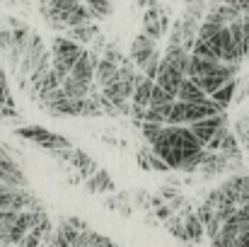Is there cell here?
<instances>
[{
    "mask_svg": "<svg viewBox=\"0 0 249 247\" xmlns=\"http://www.w3.org/2000/svg\"><path fill=\"white\" fill-rule=\"evenodd\" d=\"M150 148L169 170L194 172L203 163V146L196 141L189 126H165Z\"/></svg>",
    "mask_w": 249,
    "mask_h": 247,
    "instance_id": "6da1fadb",
    "label": "cell"
},
{
    "mask_svg": "<svg viewBox=\"0 0 249 247\" xmlns=\"http://www.w3.org/2000/svg\"><path fill=\"white\" fill-rule=\"evenodd\" d=\"M85 54V46L71 41L68 37H56L51 41V71L58 80L63 82L71 76V68L78 63V58Z\"/></svg>",
    "mask_w": 249,
    "mask_h": 247,
    "instance_id": "7a4b0ae2",
    "label": "cell"
},
{
    "mask_svg": "<svg viewBox=\"0 0 249 247\" xmlns=\"http://www.w3.org/2000/svg\"><path fill=\"white\" fill-rule=\"evenodd\" d=\"M15 133H17L19 138L32 141L34 146H39V148H44V151L53 153V155H58V153H63V151H71V148H73V143H71L66 136L53 133V131H49V129H44V126H19Z\"/></svg>",
    "mask_w": 249,
    "mask_h": 247,
    "instance_id": "3957f363",
    "label": "cell"
},
{
    "mask_svg": "<svg viewBox=\"0 0 249 247\" xmlns=\"http://www.w3.org/2000/svg\"><path fill=\"white\" fill-rule=\"evenodd\" d=\"M36 196L29 189H15L0 184V211H34Z\"/></svg>",
    "mask_w": 249,
    "mask_h": 247,
    "instance_id": "277c9868",
    "label": "cell"
},
{
    "mask_svg": "<svg viewBox=\"0 0 249 247\" xmlns=\"http://www.w3.org/2000/svg\"><path fill=\"white\" fill-rule=\"evenodd\" d=\"M218 191L223 194L225 204L237 206V209L245 206V204H249V174H232V177H228L218 187Z\"/></svg>",
    "mask_w": 249,
    "mask_h": 247,
    "instance_id": "5b68a950",
    "label": "cell"
},
{
    "mask_svg": "<svg viewBox=\"0 0 249 247\" xmlns=\"http://www.w3.org/2000/svg\"><path fill=\"white\" fill-rule=\"evenodd\" d=\"M189 129H191V133L196 136V141L206 148L223 129H228V116H225V114H213V116H206V119L191 124Z\"/></svg>",
    "mask_w": 249,
    "mask_h": 247,
    "instance_id": "8992f818",
    "label": "cell"
},
{
    "mask_svg": "<svg viewBox=\"0 0 249 247\" xmlns=\"http://www.w3.org/2000/svg\"><path fill=\"white\" fill-rule=\"evenodd\" d=\"M169 29V17H167L165 7L162 5H155V7H148L143 12V34L150 37L153 41L162 39Z\"/></svg>",
    "mask_w": 249,
    "mask_h": 247,
    "instance_id": "52a82bcc",
    "label": "cell"
},
{
    "mask_svg": "<svg viewBox=\"0 0 249 247\" xmlns=\"http://www.w3.org/2000/svg\"><path fill=\"white\" fill-rule=\"evenodd\" d=\"M158 54H160V51H158V44L141 32V34L131 41V56H128V58H131V63L136 66V71L141 73V71L150 63V58L158 56Z\"/></svg>",
    "mask_w": 249,
    "mask_h": 247,
    "instance_id": "ba28073f",
    "label": "cell"
},
{
    "mask_svg": "<svg viewBox=\"0 0 249 247\" xmlns=\"http://www.w3.org/2000/svg\"><path fill=\"white\" fill-rule=\"evenodd\" d=\"M58 158H63V160H68V165L78 172V177L80 179H87V177H92L97 170H99V165L94 163V158L92 155H87L85 151L80 148H71V151H63V153H58Z\"/></svg>",
    "mask_w": 249,
    "mask_h": 247,
    "instance_id": "9c48e42d",
    "label": "cell"
},
{
    "mask_svg": "<svg viewBox=\"0 0 249 247\" xmlns=\"http://www.w3.org/2000/svg\"><path fill=\"white\" fill-rule=\"evenodd\" d=\"M97 63H99V54L85 49V54L78 58V63L71 68V76L68 78L85 82V85H94V68H97Z\"/></svg>",
    "mask_w": 249,
    "mask_h": 247,
    "instance_id": "30bf717a",
    "label": "cell"
},
{
    "mask_svg": "<svg viewBox=\"0 0 249 247\" xmlns=\"http://www.w3.org/2000/svg\"><path fill=\"white\" fill-rule=\"evenodd\" d=\"M181 82H184V76H181L177 68H172L167 61H160L155 85H158V87H162L165 92H169L172 97H177V90H179V85H181Z\"/></svg>",
    "mask_w": 249,
    "mask_h": 247,
    "instance_id": "8fae6325",
    "label": "cell"
},
{
    "mask_svg": "<svg viewBox=\"0 0 249 247\" xmlns=\"http://www.w3.org/2000/svg\"><path fill=\"white\" fill-rule=\"evenodd\" d=\"M181 226H184V235H186V243L189 245H198V243H203V238H206V233H203V226H201V221H198V216H196V211H191V209H186L181 216Z\"/></svg>",
    "mask_w": 249,
    "mask_h": 247,
    "instance_id": "7c38bea8",
    "label": "cell"
},
{
    "mask_svg": "<svg viewBox=\"0 0 249 247\" xmlns=\"http://www.w3.org/2000/svg\"><path fill=\"white\" fill-rule=\"evenodd\" d=\"M44 5H46V7L51 10V15L68 29V19L73 17V12H75L83 2H80V0H46Z\"/></svg>",
    "mask_w": 249,
    "mask_h": 247,
    "instance_id": "4fadbf2b",
    "label": "cell"
},
{
    "mask_svg": "<svg viewBox=\"0 0 249 247\" xmlns=\"http://www.w3.org/2000/svg\"><path fill=\"white\" fill-rule=\"evenodd\" d=\"M85 187H87L92 194H114V189H116L111 174H109L107 170H102V167H99L92 177L85 179Z\"/></svg>",
    "mask_w": 249,
    "mask_h": 247,
    "instance_id": "5bb4252c",
    "label": "cell"
},
{
    "mask_svg": "<svg viewBox=\"0 0 249 247\" xmlns=\"http://www.w3.org/2000/svg\"><path fill=\"white\" fill-rule=\"evenodd\" d=\"M99 34H102V32H99L97 22H89V24H80V27H71V29H66L63 37H68L71 41H75V44H80V46H87V44H92Z\"/></svg>",
    "mask_w": 249,
    "mask_h": 247,
    "instance_id": "9a60e30c",
    "label": "cell"
},
{
    "mask_svg": "<svg viewBox=\"0 0 249 247\" xmlns=\"http://www.w3.org/2000/svg\"><path fill=\"white\" fill-rule=\"evenodd\" d=\"M153 87H155V80H148V78L138 76V82H136L133 95H131V107L148 109V107H150V95H153Z\"/></svg>",
    "mask_w": 249,
    "mask_h": 247,
    "instance_id": "2e32d148",
    "label": "cell"
},
{
    "mask_svg": "<svg viewBox=\"0 0 249 247\" xmlns=\"http://www.w3.org/2000/svg\"><path fill=\"white\" fill-rule=\"evenodd\" d=\"M162 61H167L172 68H177L184 78H186V73H189V61H191V54L189 51H184L181 46H167L165 54H162Z\"/></svg>",
    "mask_w": 249,
    "mask_h": 247,
    "instance_id": "e0dca14e",
    "label": "cell"
},
{
    "mask_svg": "<svg viewBox=\"0 0 249 247\" xmlns=\"http://www.w3.org/2000/svg\"><path fill=\"white\" fill-rule=\"evenodd\" d=\"M177 99H179V102H186V104H208L211 97L203 95L189 78H184V82H181L179 90H177Z\"/></svg>",
    "mask_w": 249,
    "mask_h": 247,
    "instance_id": "ac0fdd59",
    "label": "cell"
},
{
    "mask_svg": "<svg viewBox=\"0 0 249 247\" xmlns=\"http://www.w3.org/2000/svg\"><path fill=\"white\" fill-rule=\"evenodd\" d=\"M116 73H119V66L116 63H111V61H107V58H99V63H97V68H94V85L102 90V87H107L109 82L116 78Z\"/></svg>",
    "mask_w": 249,
    "mask_h": 247,
    "instance_id": "d6986e66",
    "label": "cell"
},
{
    "mask_svg": "<svg viewBox=\"0 0 249 247\" xmlns=\"http://www.w3.org/2000/svg\"><path fill=\"white\" fill-rule=\"evenodd\" d=\"M235 90H237V80H230V82H225L220 90H215L213 95H211V99L225 112L228 109V104L235 99Z\"/></svg>",
    "mask_w": 249,
    "mask_h": 247,
    "instance_id": "ffe728a7",
    "label": "cell"
},
{
    "mask_svg": "<svg viewBox=\"0 0 249 247\" xmlns=\"http://www.w3.org/2000/svg\"><path fill=\"white\" fill-rule=\"evenodd\" d=\"M138 163L143 165L145 170H155V172H169V167H167L158 155H155V151L153 148H143L141 153H138Z\"/></svg>",
    "mask_w": 249,
    "mask_h": 247,
    "instance_id": "44dd1931",
    "label": "cell"
},
{
    "mask_svg": "<svg viewBox=\"0 0 249 247\" xmlns=\"http://www.w3.org/2000/svg\"><path fill=\"white\" fill-rule=\"evenodd\" d=\"M107 206L114 209V211H119V213H124V216H128L131 213V196L126 191H114L107 199Z\"/></svg>",
    "mask_w": 249,
    "mask_h": 247,
    "instance_id": "7402d4cb",
    "label": "cell"
},
{
    "mask_svg": "<svg viewBox=\"0 0 249 247\" xmlns=\"http://www.w3.org/2000/svg\"><path fill=\"white\" fill-rule=\"evenodd\" d=\"M80 2L87 5V10L97 17V22H99V19H104V17H109V15H111V10H114L109 0H80Z\"/></svg>",
    "mask_w": 249,
    "mask_h": 247,
    "instance_id": "603a6c76",
    "label": "cell"
},
{
    "mask_svg": "<svg viewBox=\"0 0 249 247\" xmlns=\"http://www.w3.org/2000/svg\"><path fill=\"white\" fill-rule=\"evenodd\" d=\"M232 133L237 136V141H240L242 151H249V116H242V119L237 121V126H235V131H232Z\"/></svg>",
    "mask_w": 249,
    "mask_h": 247,
    "instance_id": "cb8c5ba5",
    "label": "cell"
},
{
    "mask_svg": "<svg viewBox=\"0 0 249 247\" xmlns=\"http://www.w3.org/2000/svg\"><path fill=\"white\" fill-rule=\"evenodd\" d=\"M172 102H177V97H172L169 92H165L162 87H153V95H150V107H165V104H172ZM148 107V109H150Z\"/></svg>",
    "mask_w": 249,
    "mask_h": 247,
    "instance_id": "d4e9b609",
    "label": "cell"
},
{
    "mask_svg": "<svg viewBox=\"0 0 249 247\" xmlns=\"http://www.w3.org/2000/svg\"><path fill=\"white\" fill-rule=\"evenodd\" d=\"M162 129H165V126H160V124H148V121H143V124H141V131H143V141H145L148 146H153V143L158 141V136L162 133Z\"/></svg>",
    "mask_w": 249,
    "mask_h": 247,
    "instance_id": "484cf974",
    "label": "cell"
},
{
    "mask_svg": "<svg viewBox=\"0 0 249 247\" xmlns=\"http://www.w3.org/2000/svg\"><path fill=\"white\" fill-rule=\"evenodd\" d=\"M0 107H15L12 95H10V87H7V78H5V71H2V68H0Z\"/></svg>",
    "mask_w": 249,
    "mask_h": 247,
    "instance_id": "4316f807",
    "label": "cell"
},
{
    "mask_svg": "<svg viewBox=\"0 0 249 247\" xmlns=\"http://www.w3.org/2000/svg\"><path fill=\"white\" fill-rule=\"evenodd\" d=\"M87 247H119L111 238H107V235H102V233H94L92 230V235H89V245Z\"/></svg>",
    "mask_w": 249,
    "mask_h": 247,
    "instance_id": "83f0119b",
    "label": "cell"
},
{
    "mask_svg": "<svg viewBox=\"0 0 249 247\" xmlns=\"http://www.w3.org/2000/svg\"><path fill=\"white\" fill-rule=\"evenodd\" d=\"M245 95H247V97H249V82H247V85H245Z\"/></svg>",
    "mask_w": 249,
    "mask_h": 247,
    "instance_id": "f1b7e54d",
    "label": "cell"
}]
</instances>
